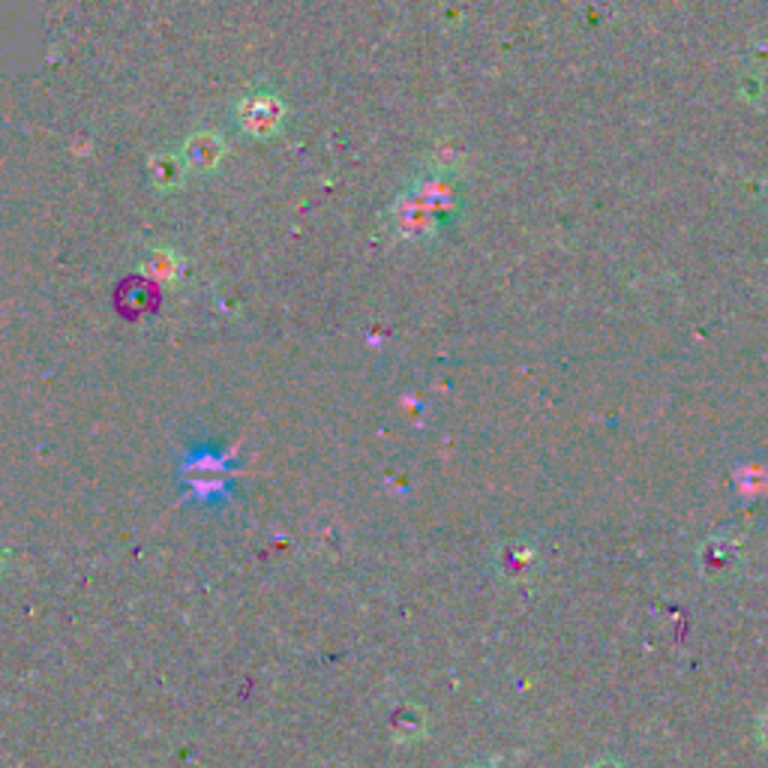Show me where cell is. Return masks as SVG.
Segmentation results:
<instances>
[{"label": "cell", "instance_id": "6da1fadb", "mask_svg": "<svg viewBox=\"0 0 768 768\" xmlns=\"http://www.w3.org/2000/svg\"><path fill=\"white\" fill-rule=\"evenodd\" d=\"M289 109L280 94L273 90H256L247 94L235 106V127L249 139H273L285 127Z\"/></svg>", "mask_w": 768, "mask_h": 768}, {"label": "cell", "instance_id": "7a4b0ae2", "mask_svg": "<svg viewBox=\"0 0 768 768\" xmlns=\"http://www.w3.org/2000/svg\"><path fill=\"white\" fill-rule=\"evenodd\" d=\"M226 139L217 130L193 132L184 144V160L190 174H214L226 160Z\"/></svg>", "mask_w": 768, "mask_h": 768}, {"label": "cell", "instance_id": "3957f363", "mask_svg": "<svg viewBox=\"0 0 768 768\" xmlns=\"http://www.w3.org/2000/svg\"><path fill=\"white\" fill-rule=\"evenodd\" d=\"M186 484L198 498H210L214 489H223V477H226V459L219 454H193L186 463Z\"/></svg>", "mask_w": 768, "mask_h": 768}, {"label": "cell", "instance_id": "277c9868", "mask_svg": "<svg viewBox=\"0 0 768 768\" xmlns=\"http://www.w3.org/2000/svg\"><path fill=\"white\" fill-rule=\"evenodd\" d=\"M151 186L153 190H160V193H174V190H181L186 181V174H190V169H186V160L184 153H156L151 160Z\"/></svg>", "mask_w": 768, "mask_h": 768}, {"label": "cell", "instance_id": "5b68a950", "mask_svg": "<svg viewBox=\"0 0 768 768\" xmlns=\"http://www.w3.org/2000/svg\"><path fill=\"white\" fill-rule=\"evenodd\" d=\"M595 768H616L613 762H601V766H595Z\"/></svg>", "mask_w": 768, "mask_h": 768}, {"label": "cell", "instance_id": "8992f818", "mask_svg": "<svg viewBox=\"0 0 768 768\" xmlns=\"http://www.w3.org/2000/svg\"><path fill=\"white\" fill-rule=\"evenodd\" d=\"M766 724H768V717H766ZM766 738H768V733H766Z\"/></svg>", "mask_w": 768, "mask_h": 768}]
</instances>
